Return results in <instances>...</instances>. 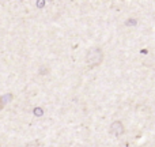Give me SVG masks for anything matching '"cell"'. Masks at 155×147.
<instances>
[{
    "label": "cell",
    "instance_id": "1",
    "mask_svg": "<svg viewBox=\"0 0 155 147\" xmlns=\"http://www.w3.org/2000/svg\"><path fill=\"white\" fill-rule=\"evenodd\" d=\"M102 60H104V51L98 46L90 48L86 53V63L88 67H97L102 63Z\"/></svg>",
    "mask_w": 155,
    "mask_h": 147
},
{
    "label": "cell",
    "instance_id": "2",
    "mask_svg": "<svg viewBox=\"0 0 155 147\" xmlns=\"http://www.w3.org/2000/svg\"><path fill=\"white\" fill-rule=\"evenodd\" d=\"M110 134L113 135V136H121V135L124 134V124L121 123V121L116 120L112 123V125H110Z\"/></svg>",
    "mask_w": 155,
    "mask_h": 147
},
{
    "label": "cell",
    "instance_id": "3",
    "mask_svg": "<svg viewBox=\"0 0 155 147\" xmlns=\"http://www.w3.org/2000/svg\"><path fill=\"white\" fill-rule=\"evenodd\" d=\"M12 99H14L12 93H7V94H4V95H0V109H3L5 105H8Z\"/></svg>",
    "mask_w": 155,
    "mask_h": 147
},
{
    "label": "cell",
    "instance_id": "4",
    "mask_svg": "<svg viewBox=\"0 0 155 147\" xmlns=\"http://www.w3.org/2000/svg\"><path fill=\"white\" fill-rule=\"evenodd\" d=\"M34 115L38 116V117H41V116L44 115V110L41 109V108H35V109H34Z\"/></svg>",
    "mask_w": 155,
    "mask_h": 147
},
{
    "label": "cell",
    "instance_id": "5",
    "mask_svg": "<svg viewBox=\"0 0 155 147\" xmlns=\"http://www.w3.org/2000/svg\"><path fill=\"white\" fill-rule=\"evenodd\" d=\"M44 4H45V2H38V3H37V5H38L40 8H42V7H44Z\"/></svg>",
    "mask_w": 155,
    "mask_h": 147
}]
</instances>
